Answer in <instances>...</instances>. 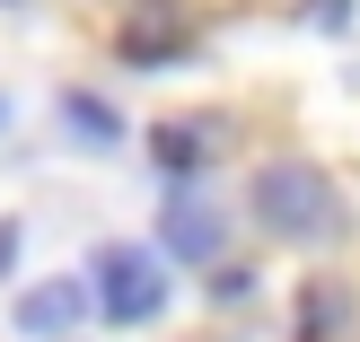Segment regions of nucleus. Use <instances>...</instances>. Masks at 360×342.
I'll list each match as a JSON object with an SVG mask.
<instances>
[{"label": "nucleus", "instance_id": "obj_7", "mask_svg": "<svg viewBox=\"0 0 360 342\" xmlns=\"http://www.w3.org/2000/svg\"><path fill=\"white\" fill-rule=\"evenodd\" d=\"M308 18H316V27H343V18H352V0H308Z\"/></svg>", "mask_w": 360, "mask_h": 342}, {"label": "nucleus", "instance_id": "obj_2", "mask_svg": "<svg viewBox=\"0 0 360 342\" xmlns=\"http://www.w3.org/2000/svg\"><path fill=\"white\" fill-rule=\"evenodd\" d=\"M97 308H105V325H150V316L167 308L158 255H141V246H97Z\"/></svg>", "mask_w": 360, "mask_h": 342}, {"label": "nucleus", "instance_id": "obj_6", "mask_svg": "<svg viewBox=\"0 0 360 342\" xmlns=\"http://www.w3.org/2000/svg\"><path fill=\"white\" fill-rule=\"evenodd\" d=\"M62 114H70V132H79V140H97V150H105V140H123L115 105H105V97H88V88H70V97H62Z\"/></svg>", "mask_w": 360, "mask_h": 342}, {"label": "nucleus", "instance_id": "obj_5", "mask_svg": "<svg viewBox=\"0 0 360 342\" xmlns=\"http://www.w3.org/2000/svg\"><path fill=\"white\" fill-rule=\"evenodd\" d=\"M150 158L167 167V185H193V167H202V132H193V123H158V132H150Z\"/></svg>", "mask_w": 360, "mask_h": 342}, {"label": "nucleus", "instance_id": "obj_4", "mask_svg": "<svg viewBox=\"0 0 360 342\" xmlns=\"http://www.w3.org/2000/svg\"><path fill=\"white\" fill-rule=\"evenodd\" d=\"M27 342H70L88 325V281H35L27 298H18V316H9Z\"/></svg>", "mask_w": 360, "mask_h": 342}, {"label": "nucleus", "instance_id": "obj_3", "mask_svg": "<svg viewBox=\"0 0 360 342\" xmlns=\"http://www.w3.org/2000/svg\"><path fill=\"white\" fill-rule=\"evenodd\" d=\"M158 237H167V255H176V263H211V255H220V211H211V193H193V185H167Z\"/></svg>", "mask_w": 360, "mask_h": 342}, {"label": "nucleus", "instance_id": "obj_8", "mask_svg": "<svg viewBox=\"0 0 360 342\" xmlns=\"http://www.w3.org/2000/svg\"><path fill=\"white\" fill-rule=\"evenodd\" d=\"M0 123H9V105H0Z\"/></svg>", "mask_w": 360, "mask_h": 342}, {"label": "nucleus", "instance_id": "obj_1", "mask_svg": "<svg viewBox=\"0 0 360 342\" xmlns=\"http://www.w3.org/2000/svg\"><path fill=\"white\" fill-rule=\"evenodd\" d=\"M255 220L273 228V237H326V228L343 220V202H334V185L308 158H281V167L255 176Z\"/></svg>", "mask_w": 360, "mask_h": 342}]
</instances>
